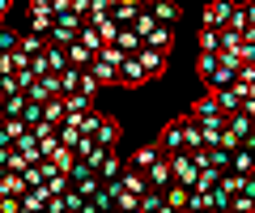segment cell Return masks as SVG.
<instances>
[{
    "instance_id": "27",
    "label": "cell",
    "mask_w": 255,
    "mask_h": 213,
    "mask_svg": "<svg viewBox=\"0 0 255 213\" xmlns=\"http://www.w3.org/2000/svg\"><path fill=\"white\" fill-rule=\"evenodd\" d=\"M64 107H68V115H90L94 111V98H85V94H68Z\"/></svg>"
},
{
    "instance_id": "16",
    "label": "cell",
    "mask_w": 255,
    "mask_h": 213,
    "mask_svg": "<svg viewBox=\"0 0 255 213\" xmlns=\"http://www.w3.org/2000/svg\"><path fill=\"white\" fill-rule=\"evenodd\" d=\"M230 175H243V179H251V175H255V154H251L247 145L234 154V162H230Z\"/></svg>"
},
{
    "instance_id": "3",
    "label": "cell",
    "mask_w": 255,
    "mask_h": 213,
    "mask_svg": "<svg viewBox=\"0 0 255 213\" xmlns=\"http://www.w3.org/2000/svg\"><path fill=\"white\" fill-rule=\"evenodd\" d=\"M26 13H30V30H26V34L51 38V30H55V13H51V0H30V4H26Z\"/></svg>"
},
{
    "instance_id": "36",
    "label": "cell",
    "mask_w": 255,
    "mask_h": 213,
    "mask_svg": "<svg viewBox=\"0 0 255 213\" xmlns=\"http://www.w3.org/2000/svg\"><path fill=\"white\" fill-rule=\"evenodd\" d=\"M0 30H4V17H0Z\"/></svg>"
},
{
    "instance_id": "19",
    "label": "cell",
    "mask_w": 255,
    "mask_h": 213,
    "mask_svg": "<svg viewBox=\"0 0 255 213\" xmlns=\"http://www.w3.org/2000/svg\"><path fill=\"white\" fill-rule=\"evenodd\" d=\"M209 209L213 213H230V209H234V192H226V188H213V192H209Z\"/></svg>"
},
{
    "instance_id": "11",
    "label": "cell",
    "mask_w": 255,
    "mask_h": 213,
    "mask_svg": "<svg viewBox=\"0 0 255 213\" xmlns=\"http://www.w3.org/2000/svg\"><path fill=\"white\" fill-rule=\"evenodd\" d=\"M119 137H124V128H119V120H111V115H102V128L94 132V141H98L102 149H115Z\"/></svg>"
},
{
    "instance_id": "6",
    "label": "cell",
    "mask_w": 255,
    "mask_h": 213,
    "mask_svg": "<svg viewBox=\"0 0 255 213\" xmlns=\"http://www.w3.org/2000/svg\"><path fill=\"white\" fill-rule=\"evenodd\" d=\"M140 13H145V4H140V0H115L111 17H115V26H119V30H132Z\"/></svg>"
},
{
    "instance_id": "9",
    "label": "cell",
    "mask_w": 255,
    "mask_h": 213,
    "mask_svg": "<svg viewBox=\"0 0 255 213\" xmlns=\"http://www.w3.org/2000/svg\"><path fill=\"white\" fill-rule=\"evenodd\" d=\"M157 158H162V149H157V141H153V145L136 149V154L128 158V171H140V175H149V171L157 167Z\"/></svg>"
},
{
    "instance_id": "10",
    "label": "cell",
    "mask_w": 255,
    "mask_h": 213,
    "mask_svg": "<svg viewBox=\"0 0 255 213\" xmlns=\"http://www.w3.org/2000/svg\"><path fill=\"white\" fill-rule=\"evenodd\" d=\"M196 73H200V81H204V85H213V81H217V73H221V56H213V51H200V56H196Z\"/></svg>"
},
{
    "instance_id": "5",
    "label": "cell",
    "mask_w": 255,
    "mask_h": 213,
    "mask_svg": "<svg viewBox=\"0 0 255 213\" xmlns=\"http://www.w3.org/2000/svg\"><path fill=\"white\" fill-rule=\"evenodd\" d=\"M170 171H174V184H179V188H187V192L200 188V167L191 162V154H174L170 158Z\"/></svg>"
},
{
    "instance_id": "31",
    "label": "cell",
    "mask_w": 255,
    "mask_h": 213,
    "mask_svg": "<svg viewBox=\"0 0 255 213\" xmlns=\"http://www.w3.org/2000/svg\"><path fill=\"white\" fill-rule=\"evenodd\" d=\"M136 209H140V213H162V209H166V192H145Z\"/></svg>"
},
{
    "instance_id": "26",
    "label": "cell",
    "mask_w": 255,
    "mask_h": 213,
    "mask_svg": "<svg viewBox=\"0 0 255 213\" xmlns=\"http://www.w3.org/2000/svg\"><path fill=\"white\" fill-rule=\"evenodd\" d=\"M81 137H85V132L77 128V120H68V124L60 128V145H64V149H73V154H77V145H81Z\"/></svg>"
},
{
    "instance_id": "34",
    "label": "cell",
    "mask_w": 255,
    "mask_h": 213,
    "mask_svg": "<svg viewBox=\"0 0 255 213\" xmlns=\"http://www.w3.org/2000/svg\"><path fill=\"white\" fill-rule=\"evenodd\" d=\"M4 179H9V167H0V184H4Z\"/></svg>"
},
{
    "instance_id": "24",
    "label": "cell",
    "mask_w": 255,
    "mask_h": 213,
    "mask_svg": "<svg viewBox=\"0 0 255 213\" xmlns=\"http://www.w3.org/2000/svg\"><path fill=\"white\" fill-rule=\"evenodd\" d=\"M26 107H30L26 94H9V98H4V120H21V115H26Z\"/></svg>"
},
{
    "instance_id": "17",
    "label": "cell",
    "mask_w": 255,
    "mask_h": 213,
    "mask_svg": "<svg viewBox=\"0 0 255 213\" xmlns=\"http://www.w3.org/2000/svg\"><path fill=\"white\" fill-rule=\"evenodd\" d=\"M157 26H162V21H157V17H153V9H149V4H145V13H140V17H136V26H132V30H136V38H140V43H149Z\"/></svg>"
},
{
    "instance_id": "23",
    "label": "cell",
    "mask_w": 255,
    "mask_h": 213,
    "mask_svg": "<svg viewBox=\"0 0 255 213\" xmlns=\"http://www.w3.org/2000/svg\"><path fill=\"white\" fill-rule=\"evenodd\" d=\"M51 167L55 171H60V175H73V167H77V154H73V149H55V154H51Z\"/></svg>"
},
{
    "instance_id": "1",
    "label": "cell",
    "mask_w": 255,
    "mask_h": 213,
    "mask_svg": "<svg viewBox=\"0 0 255 213\" xmlns=\"http://www.w3.org/2000/svg\"><path fill=\"white\" fill-rule=\"evenodd\" d=\"M191 120L200 124L204 132H221V128H230V115L217 107V98H213V94H204V98L191 107Z\"/></svg>"
},
{
    "instance_id": "8",
    "label": "cell",
    "mask_w": 255,
    "mask_h": 213,
    "mask_svg": "<svg viewBox=\"0 0 255 213\" xmlns=\"http://www.w3.org/2000/svg\"><path fill=\"white\" fill-rule=\"evenodd\" d=\"M119 85H128V90H140V85H149V73L140 68V60H136V56L119 64Z\"/></svg>"
},
{
    "instance_id": "25",
    "label": "cell",
    "mask_w": 255,
    "mask_h": 213,
    "mask_svg": "<svg viewBox=\"0 0 255 213\" xmlns=\"http://www.w3.org/2000/svg\"><path fill=\"white\" fill-rule=\"evenodd\" d=\"M213 98H217V107L226 115H238L243 111V98H238V90H221V94H213Z\"/></svg>"
},
{
    "instance_id": "22",
    "label": "cell",
    "mask_w": 255,
    "mask_h": 213,
    "mask_svg": "<svg viewBox=\"0 0 255 213\" xmlns=\"http://www.w3.org/2000/svg\"><path fill=\"white\" fill-rule=\"evenodd\" d=\"M170 43H174V26H157L153 38H149L145 47H153V51H166V56H170Z\"/></svg>"
},
{
    "instance_id": "21",
    "label": "cell",
    "mask_w": 255,
    "mask_h": 213,
    "mask_svg": "<svg viewBox=\"0 0 255 213\" xmlns=\"http://www.w3.org/2000/svg\"><path fill=\"white\" fill-rule=\"evenodd\" d=\"M43 111H47V124H51V128H64V124H68V107H64V98H51Z\"/></svg>"
},
{
    "instance_id": "33",
    "label": "cell",
    "mask_w": 255,
    "mask_h": 213,
    "mask_svg": "<svg viewBox=\"0 0 255 213\" xmlns=\"http://www.w3.org/2000/svg\"><path fill=\"white\" fill-rule=\"evenodd\" d=\"M85 205H90V201H85V196L77 192V188H73V192H68V196H64V209H68V213H81Z\"/></svg>"
},
{
    "instance_id": "2",
    "label": "cell",
    "mask_w": 255,
    "mask_h": 213,
    "mask_svg": "<svg viewBox=\"0 0 255 213\" xmlns=\"http://www.w3.org/2000/svg\"><path fill=\"white\" fill-rule=\"evenodd\" d=\"M157 149H162L166 158H174V154H187V120H170L162 128V137H157Z\"/></svg>"
},
{
    "instance_id": "30",
    "label": "cell",
    "mask_w": 255,
    "mask_h": 213,
    "mask_svg": "<svg viewBox=\"0 0 255 213\" xmlns=\"http://www.w3.org/2000/svg\"><path fill=\"white\" fill-rule=\"evenodd\" d=\"M13 51H21V34L4 26V30H0V56H13Z\"/></svg>"
},
{
    "instance_id": "15",
    "label": "cell",
    "mask_w": 255,
    "mask_h": 213,
    "mask_svg": "<svg viewBox=\"0 0 255 213\" xmlns=\"http://www.w3.org/2000/svg\"><path fill=\"white\" fill-rule=\"evenodd\" d=\"M149 9H153V17L162 21V26H174V21L183 17V9H179V4H174V0H153Z\"/></svg>"
},
{
    "instance_id": "13",
    "label": "cell",
    "mask_w": 255,
    "mask_h": 213,
    "mask_svg": "<svg viewBox=\"0 0 255 213\" xmlns=\"http://www.w3.org/2000/svg\"><path fill=\"white\" fill-rule=\"evenodd\" d=\"M90 73H94V81H98V85H119V64H115V60H102L98 56Z\"/></svg>"
},
{
    "instance_id": "14",
    "label": "cell",
    "mask_w": 255,
    "mask_h": 213,
    "mask_svg": "<svg viewBox=\"0 0 255 213\" xmlns=\"http://www.w3.org/2000/svg\"><path fill=\"white\" fill-rule=\"evenodd\" d=\"M226 132H234V137L247 145V141H251V132H255V115H247V111L230 115V128H226Z\"/></svg>"
},
{
    "instance_id": "32",
    "label": "cell",
    "mask_w": 255,
    "mask_h": 213,
    "mask_svg": "<svg viewBox=\"0 0 255 213\" xmlns=\"http://www.w3.org/2000/svg\"><path fill=\"white\" fill-rule=\"evenodd\" d=\"M238 47H243V34H238V30H221V51H226V56H230V51H238Z\"/></svg>"
},
{
    "instance_id": "4",
    "label": "cell",
    "mask_w": 255,
    "mask_h": 213,
    "mask_svg": "<svg viewBox=\"0 0 255 213\" xmlns=\"http://www.w3.org/2000/svg\"><path fill=\"white\" fill-rule=\"evenodd\" d=\"M234 17H238V4L213 0V4H204V13H200V30H226Z\"/></svg>"
},
{
    "instance_id": "20",
    "label": "cell",
    "mask_w": 255,
    "mask_h": 213,
    "mask_svg": "<svg viewBox=\"0 0 255 213\" xmlns=\"http://www.w3.org/2000/svg\"><path fill=\"white\" fill-rule=\"evenodd\" d=\"M166 205H170L174 213H191V192H187V188H179V184H174L170 192H166Z\"/></svg>"
},
{
    "instance_id": "12",
    "label": "cell",
    "mask_w": 255,
    "mask_h": 213,
    "mask_svg": "<svg viewBox=\"0 0 255 213\" xmlns=\"http://www.w3.org/2000/svg\"><path fill=\"white\" fill-rule=\"evenodd\" d=\"M119 192H128V196H145V192H153V188H149V175H140V171H128L124 179H119Z\"/></svg>"
},
{
    "instance_id": "28",
    "label": "cell",
    "mask_w": 255,
    "mask_h": 213,
    "mask_svg": "<svg viewBox=\"0 0 255 213\" xmlns=\"http://www.w3.org/2000/svg\"><path fill=\"white\" fill-rule=\"evenodd\" d=\"M21 51H26L30 60L47 56V38H38V34H21Z\"/></svg>"
},
{
    "instance_id": "18",
    "label": "cell",
    "mask_w": 255,
    "mask_h": 213,
    "mask_svg": "<svg viewBox=\"0 0 255 213\" xmlns=\"http://www.w3.org/2000/svg\"><path fill=\"white\" fill-rule=\"evenodd\" d=\"M0 192L13 196V201H26V196H30V184H26V175H9L4 184H0Z\"/></svg>"
},
{
    "instance_id": "7",
    "label": "cell",
    "mask_w": 255,
    "mask_h": 213,
    "mask_svg": "<svg viewBox=\"0 0 255 213\" xmlns=\"http://www.w3.org/2000/svg\"><path fill=\"white\" fill-rule=\"evenodd\" d=\"M136 60H140V68L149 73V81H162V77H166V64H170V56H166V51H153V47H145Z\"/></svg>"
},
{
    "instance_id": "35",
    "label": "cell",
    "mask_w": 255,
    "mask_h": 213,
    "mask_svg": "<svg viewBox=\"0 0 255 213\" xmlns=\"http://www.w3.org/2000/svg\"><path fill=\"white\" fill-rule=\"evenodd\" d=\"M81 213H98V209H94V201H90V205H85V209H81Z\"/></svg>"
},
{
    "instance_id": "29",
    "label": "cell",
    "mask_w": 255,
    "mask_h": 213,
    "mask_svg": "<svg viewBox=\"0 0 255 213\" xmlns=\"http://www.w3.org/2000/svg\"><path fill=\"white\" fill-rule=\"evenodd\" d=\"M77 38H81V43L90 47L94 56H102V51H107V43H102V34H98V30H94V26H81V34H77Z\"/></svg>"
}]
</instances>
